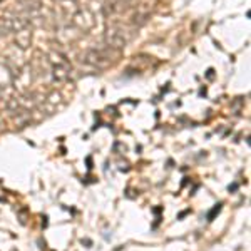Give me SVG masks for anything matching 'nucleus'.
<instances>
[{
	"label": "nucleus",
	"mask_w": 251,
	"mask_h": 251,
	"mask_svg": "<svg viewBox=\"0 0 251 251\" xmlns=\"http://www.w3.org/2000/svg\"><path fill=\"white\" fill-rule=\"evenodd\" d=\"M219 209H221V204H218V206L214 208L213 211L209 213V216H208V219H213V216H214V214H216V213H219Z\"/></svg>",
	"instance_id": "1"
}]
</instances>
